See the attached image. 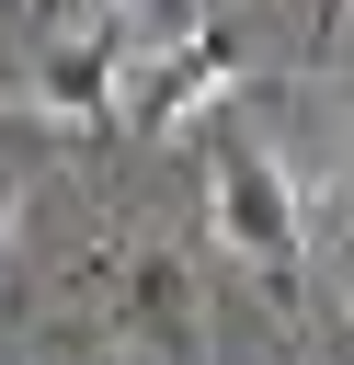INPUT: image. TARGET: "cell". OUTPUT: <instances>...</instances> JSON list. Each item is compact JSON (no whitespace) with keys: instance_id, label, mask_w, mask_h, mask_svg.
I'll use <instances>...</instances> for the list:
<instances>
[{"instance_id":"6da1fadb","label":"cell","mask_w":354,"mask_h":365,"mask_svg":"<svg viewBox=\"0 0 354 365\" xmlns=\"http://www.w3.org/2000/svg\"><path fill=\"white\" fill-rule=\"evenodd\" d=\"M206 205H217V240H228V262L240 274H263L274 297H297V274H308V217H297V182L274 171V148L263 137H217V182H206Z\"/></svg>"},{"instance_id":"7a4b0ae2","label":"cell","mask_w":354,"mask_h":365,"mask_svg":"<svg viewBox=\"0 0 354 365\" xmlns=\"http://www.w3.org/2000/svg\"><path fill=\"white\" fill-rule=\"evenodd\" d=\"M137 91V11H69L57 46L34 57V114L57 125H103Z\"/></svg>"},{"instance_id":"3957f363","label":"cell","mask_w":354,"mask_h":365,"mask_svg":"<svg viewBox=\"0 0 354 365\" xmlns=\"http://www.w3.org/2000/svg\"><path fill=\"white\" fill-rule=\"evenodd\" d=\"M228 68H240V46H228V34H171L160 57H137V91H126V103H137L148 125H183L194 103H217V91H228Z\"/></svg>"},{"instance_id":"277c9868","label":"cell","mask_w":354,"mask_h":365,"mask_svg":"<svg viewBox=\"0 0 354 365\" xmlns=\"http://www.w3.org/2000/svg\"><path fill=\"white\" fill-rule=\"evenodd\" d=\"M103 274H114V319H137L160 354L194 342V285H183L171 251H103Z\"/></svg>"},{"instance_id":"5b68a950","label":"cell","mask_w":354,"mask_h":365,"mask_svg":"<svg viewBox=\"0 0 354 365\" xmlns=\"http://www.w3.org/2000/svg\"><path fill=\"white\" fill-rule=\"evenodd\" d=\"M331 23H354V0H320V34H331Z\"/></svg>"},{"instance_id":"8992f818","label":"cell","mask_w":354,"mask_h":365,"mask_svg":"<svg viewBox=\"0 0 354 365\" xmlns=\"http://www.w3.org/2000/svg\"><path fill=\"white\" fill-rule=\"evenodd\" d=\"M331 365H354V319H343V331H331Z\"/></svg>"}]
</instances>
